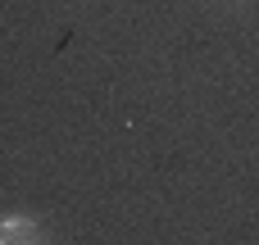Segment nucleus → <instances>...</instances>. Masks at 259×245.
Segmentation results:
<instances>
[{
  "label": "nucleus",
  "instance_id": "nucleus-1",
  "mask_svg": "<svg viewBox=\"0 0 259 245\" xmlns=\"http://www.w3.org/2000/svg\"><path fill=\"white\" fill-rule=\"evenodd\" d=\"M46 227L32 214H5L0 218V245H41Z\"/></svg>",
  "mask_w": 259,
  "mask_h": 245
}]
</instances>
